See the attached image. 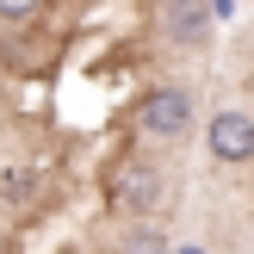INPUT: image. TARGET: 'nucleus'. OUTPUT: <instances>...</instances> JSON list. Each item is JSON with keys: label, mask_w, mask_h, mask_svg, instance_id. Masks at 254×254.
Wrapping results in <instances>:
<instances>
[{"label": "nucleus", "mask_w": 254, "mask_h": 254, "mask_svg": "<svg viewBox=\"0 0 254 254\" xmlns=\"http://www.w3.org/2000/svg\"><path fill=\"white\" fill-rule=\"evenodd\" d=\"M161 31L174 44H205L211 37V6L205 0H161Z\"/></svg>", "instance_id": "3"}, {"label": "nucleus", "mask_w": 254, "mask_h": 254, "mask_svg": "<svg viewBox=\"0 0 254 254\" xmlns=\"http://www.w3.org/2000/svg\"><path fill=\"white\" fill-rule=\"evenodd\" d=\"M136 124H143L149 136H186L192 130V99L180 93V87H155V93H143V106H136Z\"/></svg>", "instance_id": "1"}, {"label": "nucleus", "mask_w": 254, "mask_h": 254, "mask_svg": "<svg viewBox=\"0 0 254 254\" xmlns=\"http://www.w3.org/2000/svg\"><path fill=\"white\" fill-rule=\"evenodd\" d=\"M118 205L136 211V217H149V211L161 205V174L143 168V161H136V168H124V174H118Z\"/></svg>", "instance_id": "4"}, {"label": "nucleus", "mask_w": 254, "mask_h": 254, "mask_svg": "<svg viewBox=\"0 0 254 254\" xmlns=\"http://www.w3.org/2000/svg\"><path fill=\"white\" fill-rule=\"evenodd\" d=\"M180 254H198V248H180Z\"/></svg>", "instance_id": "8"}, {"label": "nucleus", "mask_w": 254, "mask_h": 254, "mask_svg": "<svg viewBox=\"0 0 254 254\" xmlns=\"http://www.w3.org/2000/svg\"><path fill=\"white\" fill-rule=\"evenodd\" d=\"M0 198H31V174H6V186H0Z\"/></svg>", "instance_id": "7"}, {"label": "nucleus", "mask_w": 254, "mask_h": 254, "mask_svg": "<svg viewBox=\"0 0 254 254\" xmlns=\"http://www.w3.org/2000/svg\"><path fill=\"white\" fill-rule=\"evenodd\" d=\"M124 254H168V242H161V230H143V223H136V230L124 236Z\"/></svg>", "instance_id": "5"}, {"label": "nucleus", "mask_w": 254, "mask_h": 254, "mask_svg": "<svg viewBox=\"0 0 254 254\" xmlns=\"http://www.w3.org/2000/svg\"><path fill=\"white\" fill-rule=\"evenodd\" d=\"M44 0H0V19H31Z\"/></svg>", "instance_id": "6"}, {"label": "nucleus", "mask_w": 254, "mask_h": 254, "mask_svg": "<svg viewBox=\"0 0 254 254\" xmlns=\"http://www.w3.org/2000/svg\"><path fill=\"white\" fill-rule=\"evenodd\" d=\"M205 143H211L217 161H254V118L248 112H217L211 130H205Z\"/></svg>", "instance_id": "2"}]
</instances>
